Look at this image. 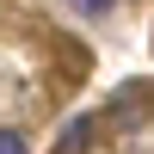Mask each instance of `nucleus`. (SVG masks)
Masks as SVG:
<instances>
[{"label":"nucleus","instance_id":"obj_2","mask_svg":"<svg viewBox=\"0 0 154 154\" xmlns=\"http://www.w3.org/2000/svg\"><path fill=\"white\" fill-rule=\"evenodd\" d=\"M0 154H25V136L19 130H0Z\"/></svg>","mask_w":154,"mask_h":154},{"label":"nucleus","instance_id":"obj_1","mask_svg":"<svg viewBox=\"0 0 154 154\" xmlns=\"http://www.w3.org/2000/svg\"><path fill=\"white\" fill-rule=\"evenodd\" d=\"M86 142H93V117H68V130H62V142H56V154H80Z\"/></svg>","mask_w":154,"mask_h":154},{"label":"nucleus","instance_id":"obj_3","mask_svg":"<svg viewBox=\"0 0 154 154\" xmlns=\"http://www.w3.org/2000/svg\"><path fill=\"white\" fill-rule=\"evenodd\" d=\"M74 12H86V19H99V12H111V0H74Z\"/></svg>","mask_w":154,"mask_h":154}]
</instances>
